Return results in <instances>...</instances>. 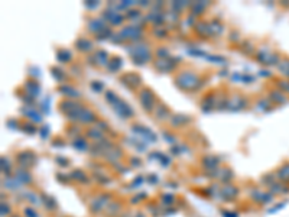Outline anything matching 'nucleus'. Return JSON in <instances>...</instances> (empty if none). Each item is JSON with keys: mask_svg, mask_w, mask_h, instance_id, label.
<instances>
[{"mask_svg": "<svg viewBox=\"0 0 289 217\" xmlns=\"http://www.w3.org/2000/svg\"><path fill=\"white\" fill-rule=\"evenodd\" d=\"M71 145L78 151V152H88L90 148H91V142H90L85 136H80V138L72 139Z\"/></svg>", "mask_w": 289, "mask_h": 217, "instance_id": "4c0bfd02", "label": "nucleus"}, {"mask_svg": "<svg viewBox=\"0 0 289 217\" xmlns=\"http://www.w3.org/2000/svg\"><path fill=\"white\" fill-rule=\"evenodd\" d=\"M1 173H3V175L7 177V178L12 177V173H15L13 165L10 164L9 158H6V156H1Z\"/></svg>", "mask_w": 289, "mask_h": 217, "instance_id": "37998d69", "label": "nucleus"}, {"mask_svg": "<svg viewBox=\"0 0 289 217\" xmlns=\"http://www.w3.org/2000/svg\"><path fill=\"white\" fill-rule=\"evenodd\" d=\"M51 145H52V146H60V148H62V146H65V139H64V138H61V136H58V135H57V136H54V138H52V142H51Z\"/></svg>", "mask_w": 289, "mask_h": 217, "instance_id": "603ef678", "label": "nucleus"}, {"mask_svg": "<svg viewBox=\"0 0 289 217\" xmlns=\"http://www.w3.org/2000/svg\"><path fill=\"white\" fill-rule=\"evenodd\" d=\"M208 77H204L201 72L194 68H181L174 74V83L182 93H195L203 88Z\"/></svg>", "mask_w": 289, "mask_h": 217, "instance_id": "f257e3e1", "label": "nucleus"}, {"mask_svg": "<svg viewBox=\"0 0 289 217\" xmlns=\"http://www.w3.org/2000/svg\"><path fill=\"white\" fill-rule=\"evenodd\" d=\"M19 130H22L26 135H35L36 132H39V129H38V126H36L35 123H32V122H29L26 119H21V128H19Z\"/></svg>", "mask_w": 289, "mask_h": 217, "instance_id": "a19ab883", "label": "nucleus"}, {"mask_svg": "<svg viewBox=\"0 0 289 217\" xmlns=\"http://www.w3.org/2000/svg\"><path fill=\"white\" fill-rule=\"evenodd\" d=\"M208 6H210V1H191L188 10H189V15L191 16L200 18V16H203L207 12Z\"/></svg>", "mask_w": 289, "mask_h": 217, "instance_id": "c85d7f7f", "label": "nucleus"}, {"mask_svg": "<svg viewBox=\"0 0 289 217\" xmlns=\"http://www.w3.org/2000/svg\"><path fill=\"white\" fill-rule=\"evenodd\" d=\"M107 26L108 25L104 22V19L102 16L99 18L96 15H88L85 18V31H87L88 35L93 36V38H96L102 31H104Z\"/></svg>", "mask_w": 289, "mask_h": 217, "instance_id": "9b49d317", "label": "nucleus"}, {"mask_svg": "<svg viewBox=\"0 0 289 217\" xmlns=\"http://www.w3.org/2000/svg\"><path fill=\"white\" fill-rule=\"evenodd\" d=\"M138 102H139V105H141V108H144V111L146 114H149V116H152V113H153V110L155 108L158 106V103L161 102L159 100V97L156 96V93L150 88V87H147V86H144L138 93Z\"/></svg>", "mask_w": 289, "mask_h": 217, "instance_id": "39448f33", "label": "nucleus"}, {"mask_svg": "<svg viewBox=\"0 0 289 217\" xmlns=\"http://www.w3.org/2000/svg\"><path fill=\"white\" fill-rule=\"evenodd\" d=\"M15 178L19 181V182H22V184H25V185H32L34 184V177H32V174H31V171L29 170H23V168H15Z\"/></svg>", "mask_w": 289, "mask_h": 217, "instance_id": "2f4dec72", "label": "nucleus"}, {"mask_svg": "<svg viewBox=\"0 0 289 217\" xmlns=\"http://www.w3.org/2000/svg\"><path fill=\"white\" fill-rule=\"evenodd\" d=\"M120 99V96L116 93V91H113V90H106V94H104V100H106V103H107L108 106H113L117 100Z\"/></svg>", "mask_w": 289, "mask_h": 217, "instance_id": "09e8293b", "label": "nucleus"}, {"mask_svg": "<svg viewBox=\"0 0 289 217\" xmlns=\"http://www.w3.org/2000/svg\"><path fill=\"white\" fill-rule=\"evenodd\" d=\"M123 203L120 200H111V203L108 204L104 210V216L106 217H120L123 215Z\"/></svg>", "mask_w": 289, "mask_h": 217, "instance_id": "c756f323", "label": "nucleus"}, {"mask_svg": "<svg viewBox=\"0 0 289 217\" xmlns=\"http://www.w3.org/2000/svg\"><path fill=\"white\" fill-rule=\"evenodd\" d=\"M250 106V99L246 93H242L239 90L230 91L228 102H227V110L228 111H242Z\"/></svg>", "mask_w": 289, "mask_h": 217, "instance_id": "423d86ee", "label": "nucleus"}, {"mask_svg": "<svg viewBox=\"0 0 289 217\" xmlns=\"http://www.w3.org/2000/svg\"><path fill=\"white\" fill-rule=\"evenodd\" d=\"M84 6H85L88 10H93V9H96V7L100 6V1H99V0H88V1L84 3Z\"/></svg>", "mask_w": 289, "mask_h": 217, "instance_id": "4d7b16f0", "label": "nucleus"}, {"mask_svg": "<svg viewBox=\"0 0 289 217\" xmlns=\"http://www.w3.org/2000/svg\"><path fill=\"white\" fill-rule=\"evenodd\" d=\"M191 122H192V116H188V114H172V117L169 120V128L172 130L182 129V128L188 126Z\"/></svg>", "mask_w": 289, "mask_h": 217, "instance_id": "a878e982", "label": "nucleus"}, {"mask_svg": "<svg viewBox=\"0 0 289 217\" xmlns=\"http://www.w3.org/2000/svg\"><path fill=\"white\" fill-rule=\"evenodd\" d=\"M74 48H75V51L78 52V54H81V55H90L91 52H94L97 48H96V42H94V39L93 38H90V36H85V35H80L77 39H75V42H74Z\"/></svg>", "mask_w": 289, "mask_h": 217, "instance_id": "ddd939ff", "label": "nucleus"}, {"mask_svg": "<svg viewBox=\"0 0 289 217\" xmlns=\"http://www.w3.org/2000/svg\"><path fill=\"white\" fill-rule=\"evenodd\" d=\"M192 31H194V35L198 36L200 39L208 41V39L213 38V36H211V31H210V23H208V21L198 19L197 23L194 25Z\"/></svg>", "mask_w": 289, "mask_h": 217, "instance_id": "aec40b11", "label": "nucleus"}, {"mask_svg": "<svg viewBox=\"0 0 289 217\" xmlns=\"http://www.w3.org/2000/svg\"><path fill=\"white\" fill-rule=\"evenodd\" d=\"M87 105H84L80 100L72 99H61L58 102V111L70 122V123H78L80 116Z\"/></svg>", "mask_w": 289, "mask_h": 217, "instance_id": "7ed1b4c3", "label": "nucleus"}, {"mask_svg": "<svg viewBox=\"0 0 289 217\" xmlns=\"http://www.w3.org/2000/svg\"><path fill=\"white\" fill-rule=\"evenodd\" d=\"M102 18L104 19V22L107 23L108 26H111V28L123 26V25L127 22L124 13H120V12H117V10L108 7V6L107 9H104V10L102 12Z\"/></svg>", "mask_w": 289, "mask_h": 217, "instance_id": "f8f14e48", "label": "nucleus"}, {"mask_svg": "<svg viewBox=\"0 0 289 217\" xmlns=\"http://www.w3.org/2000/svg\"><path fill=\"white\" fill-rule=\"evenodd\" d=\"M162 135L166 139V142H169L172 146L178 144V138H177V135H175V132L172 129H164L162 130Z\"/></svg>", "mask_w": 289, "mask_h": 217, "instance_id": "de8ad7c7", "label": "nucleus"}, {"mask_svg": "<svg viewBox=\"0 0 289 217\" xmlns=\"http://www.w3.org/2000/svg\"><path fill=\"white\" fill-rule=\"evenodd\" d=\"M200 108L204 113H210L216 110V88H210L208 91L203 94L200 100Z\"/></svg>", "mask_w": 289, "mask_h": 217, "instance_id": "a211bd4d", "label": "nucleus"}, {"mask_svg": "<svg viewBox=\"0 0 289 217\" xmlns=\"http://www.w3.org/2000/svg\"><path fill=\"white\" fill-rule=\"evenodd\" d=\"M124 16H126V21L127 22H132V23H136V22H139V19H142L144 21V13H142V10L139 9V7H132V9H129L126 13H124Z\"/></svg>", "mask_w": 289, "mask_h": 217, "instance_id": "ea45409f", "label": "nucleus"}, {"mask_svg": "<svg viewBox=\"0 0 289 217\" xmlns=\"http://www.w3.org/2000/svg\"><path fill=\"white\" fill-rule=\"evenodd\" d=\"M161 201H164L165 204H172V203H175V197L172 195V194H162L161 195Z\"/></svg>", "mask_w": 289, "mask_h": 217, "instance_id": "5fc2aeb1", "label": "nucleus"}, {"mask_svg": "<svg viewBox=\"0 0 289 217\" xmlns=\"http://www.w3.org/2000/svg\"><path fill=\"white\" fill-rule=\"evenodd\" d=\"M130 129H132L133 133L139 135L141 139H142L144 142V141H147V142H156V141H158V136H156L147 126H144V125L139 123V122L132 123V125H130Z\"/></svg>", "mask_w": 289, "mask_h": 217, "instance_id": "dca6fc26", "label": "nucleus"}, {"mask_svg": "<svg viewBox=\"0 0 289 217\" xmlns=\"http://www.w3.org/2000/svg\"><path fill=\"white\" fill-rule=\"evenodd\" d=\"M39 135H41V138L45 139L49 135V126L48 125H43L42 128H39Z\"/></svg>", "mask_w": 289, "mask_h": 217, "instance_id": "bf43d9fd", "label": "nucleus"}, {"mask_svg": "<svg viewBox=\"0 0 289 217\" xmlns=\"http://www.w3.org/2000/svg\"><path fill=\"white\" fill-rule=\"evenodd\" d=\"M9 217H22V216H19V215H10Z\"/></svg>", "mask_w": 289, "mask_h": 217, "instance_id": "680f3d73", "label": "nucleus"}, {"mask_svg": "<svg viewBox=\"0 0 289 217\" xmlns=\"http://www.w3.org/2000/svg\"><path fill=\"white\" fill-rule=\"evenodd\" d=\"M39 197H41L39 198L41 200V204L43 206L45 210H48V212H57L58 204H57V201H55L54 197H51V195H48L45 193H39Z\"/></svg>", "mask_w": 289, "mask_h": 217, "instance_id": "f704fd0d", "label": "nucleus"}, {"mask_svg": "<svg viewBox=\"0 0 289 217\" xmlns=\"http://www.w3.org/2000/svg\"><path fill=\"white\" fill-rule=\"evenodd\" d=\"M182 63V58L178 57H169V58H158L152 63L153 70L162 74H171L177 72L180 68V64Z\"/></svg>", "mask_w": 289, "mask_h": 217, "instance_id": "0eeeda50", "label": "nucleus"}, {"mask_svg": "<svg viewBox=\"0 0 289 217\" xmlns=\"http://www.w3.org/2000/svg\"><path fill=\"white\" fill-rule=\"evenodd\" d=\"M55 58L58 60L60 64H64V65L74 64V54H72V51L68 49V48H64V46H58L55 49Z\"/></svg>", "mask_w": 289, "mask_h": 217, "instance_id": "b1692460", "label": "nucleus"}, {"mask_svg": "<svg viewBox=\"0 0 289 217\" xmlns=\"http://www.w3.org/2000/svg\"><path fill=\"white\" fill-rule=\"evenodd\" d=\"M218 195H221L223 200H226V201H233L239 195V188L236 185H231V184H224L223 187H220V194Z\"/></svg>", "mask_w": 289, "mask_h": 217, "instance_id": "cd10ccee", "label": "nucleus"}, {"mask_svg": "<svg viewBox=\"0 0 289 217\" xmlns=\"http://www.w3.org/2000/svg\"><path fill=\"white\" fill-rule=\"evenodd\" d=\"M188 54L189 55H194V57H206L207 58V54L204 51H200V49H195V48L188 49Z\"/></svg>", "mask_w": 289, "mask_h": 217, "instance_id": "13d9d810", "label": "nucleus"}, {"mask_svg": "<svg viewBox=\"0 0 289 217\" xmlns=\"http://www.w3.org/2000/svg\"><path fill=\"white\" fill-rule=\"evenodd\" d=\"M169 57H172V55H171L168 46L161 45V46L155 48V60H158V58H169Z\"/></svg>", "mask_w": 289, "mask_h": 217, "instance_id": "49530a36", "label": "nucleus"}, {"mask_svg": "<svg viewBox=\"0 0 289 217\" xmlns=\"http://www.w3.org/2000/svg\"><path fill=\"white\" fill-rule=\"evenodd\" d=\"M239 51H240L242 54H245L246 57H249V55H250V57H254V54H256V48H254L252 41H249V39H245V41L240 43Z\"/></svg>", "mask_w": 289, "mask_h": 217, "instance_id": "79ce46f5", "label": "nucleus"}, {"mask_svg": "<svg viewBox=\"0 0 289 217\" xmlns=\"http://www.w3.org/2000/svg\"><path fill=\"white\" fill-rule=\"evenodd\" d=\"M55 162H58V165H60V167H68V165H70V159H68V158L61 156V155L55 156Z\"/></svg>", "mask_w": 289, "mask_h": 217, "instance_id": "6e6d98bb", "label": "nucleus"}, {"mask_svg": "<svg viewBox=\"0 0 289 217\" xmlns=\"http://www.w3.org/2000/svg\"><path fill=\"white\" fill-rule=\"evenodd\" d=\"M61 96H62V99H72V100H80L81 97H83V94H81V91L75 87V86H72L70 83H65V84H58L57 86V88H55Z\"/></svg>", "mask_w": 289, "mask_h": 217, "instance_id": "f3484780", "label": "nucleus"}, {"mask_svg": "<svg viewBox=\"0 0 289 217\" xmlns=\"http://www.w3.org/2000/svg\"><path fill=\"white\" fill-rule=\"evenodd\" d=\"M253 106H256V110H259V111H266V110H269L270 108V102L268 100V99H265V97H257L256 99V102L253 103Z\"/></svg>", "mask_w": 289, "mask_h": 217, "instance_id": "c03bdc74", "label": "nucleus"}, {"mask_svg": "<svg viewBox=\"0 0 289 217\" xmlns=\"http://www.w3.org/2000/svg\"><path fill=\"white\" fill-rule=\"evenodd\" d=\"M228 96L230 91L227 90V87L224 84H221L220 87L216 88V110H227V102H228Z\"/></svg>", "mask_w": 289, "mask_h": 217, "instance_id": "412c9836", "label": "nucleus"}, {"mask_svg": "<svg viewBox=\"0 0 289 217\" xmlns=\"http://www.w3.org/2000/svg\"><path fill=\"white\" fill-rule=\"evenodd\" d=\"M90 88H91L94 93H103V91H104V84H103V81L93 80V81L90 83Z\"/></svg>", "mask_w": 289, "mask_h": 217, "instance_id": "8fccbe9b", "label": "nucleus"}, {"mask_svg": "<svg viewBox=\"0 0 289 217\" xmlns=\"http://www.w3.org/2000/svg\"><path fill=\"white\" fill-rule=\"evenodd\" d=\"M119 34L124 39L126 45L127 43H135V42H141L144 41V36L147 34V25L144 22H136V23H129L124 25Z\"/></svg>", "mask_w": 289, "mask_h": 217, "instance_id": "20e7f679", "label": "nucleus"}, {"mask_svg": "<svg viewBox=\"0 0 289 217\" xmlns=\"http://www.w3.org/2000/svg\"><path fill=\"white\" fill-rule=\"evenodd\" d=\"M110 57H111V55L108 54L106 49L97 48L94 52H91L90 55L85 57V63H87L90 67H93V68L103 70V68H107Z\"/></svg>", "mask_w": 289, "mask_h": 217, "instance_id": "1a4fd4ad", "label": "nucleus"}, {"mask_svg": "<svg viewBox=\"0 0 289 217\" xmlns=\"http://www.w3.org/2000/svg\"><path fill=\"white\" fill-rule=\"evenodd\" d=\"M23 215H25V217H39V213L34 207H29V206L23 209Z\"/></svg>", "mask_w": 289, "mask_h": 217, "instance_id": "864d4df0", "label": "nucleus"}, {"mask_svg": "<svg viewBox=\"0 0 289 217\" xmlns=\"http://www.w3.org/2000/svg\"><path fill=\"white\" fill-rule=\"evenodd\" d=\"M15 162H16L18 168L32 170L38 164V155H36L35 151H32V149H22V151L16 152Z\"/></svg>", "mask_w": 289, "mask_h": 217, "instance_id": "9d476101", "label": "nucleus"}, {"mask_svg": "<svg viewBox=\"0 0 289 217\" xmlns=\"http://www.w3.org/2000/svg\"><path fill=\"white\" fill-rule=\"evenodd\" d=\"M122 67H123V60H122V57H120V55H116V54L111 55V57H110V61H108L107 71L116 74V72L122 71Z\"/></svg>", "mask_w": 289, "mask_h": 217, "instance_id": "58836bf2", "label": "nucleus"}, {"mask_svg": "<svg viewBox=\"0 0 289 217\" xmlns=\"http://www.w3.org/2000/svg\"><path fill=\"white\" fill-rule=\"evenodd\" d=\"M119 81L130 91L138 93L144 87V78L139 72L136 71H126L119 75Z\"/></svg>", "mask_w": 289, "mask_h": 217, "instance_id": "6e6552de", "label": "nucleus"}, {"mask_svg": "<svg viewBox=\"0 0 289 217\" xmlns=\"http://www.w3.org/2000/svg\"><path fill=\"white\" fill-rule=\"evenodd\" d=\"M110 108H113V111L120 117V119H124V120H130V119H133L135 117V110L132 108V106L127 103V102H124L122 97L113 105V106H110Z\"/></svg>", "mask_w": 289, "mask_h": 217, "instance_id": "2eb2a0df", "label": "nucleus"}, {"mask_svg": "<svg viewBox=\"0 0 289 217\" xmlns=\"http://www.w3.org/2000/svg\"><path fill=\"white\" fill-rule=\"evenodd\" d=\"M149 34L153 36L155 39L164 41V39L169 38V28L166 25H164V26H153V28L149 29Z\"/></svg>", "mask_w": 289, "mask_h": 217, "instance_id": "c9c22d12", "label": "nucleus"}, {"mask_svg": "<svg viewBox=\"0 0 289 217\" xmlns=\"http://www.w3.org/2000/svg\"><path fill=\"white\" fill-rule=\"evenodd\" d=\"M65 136L72 141V139H75V138H80V136H84V130H83V128H81V125H78V123H67L65 125Z\"/></svg>", "mask_w": 289, "mask_h": 217, "instance_id": "473e14b6", "label": "nucleus"}, {"mask_svg": "<svg viewBox=\"0 0 289 217\" xmlns=\"http://www.w3.org/2000/svg\"><path fill=\"white\" fill-rule=\"evenodd\" d=\"M227 39H228V42L231 45H236V46H240V43L243 42L242 41V36H240V32L237 29H231L228 36H227Z\"/></svg>", "mask_w": 289, "mask_h": 217, "instance_id": "a18cd8bd", "label": "nucleus"}, {"mask_svg": "<svg viewBox=\"0 0 289 217\" xmlns=\"http://www.w3.org/2000/svg\"><path fill=\"white\" fill-rule=\"evenodd\" d=\"M172 114H174V113H172L171 108H169L168 105H165V103L161 100V102L158 103V106L153 110V113H152V119H153L156 123L164 125V123H169Z\"/></svg>", "mask_w": 289, "mask_h": 217, "instance_id": "4468645a", "label": "nucleus"}, {"mask_svg": "<svg viewBox=\"0 0 289 217\" xmlns=\"http://www.w3.org/2000/svg\"><path fill=\"white\" fill-rule=\"evenodd\" d=\"M49 72H51L52 78H54L58 84H65V83H68V80H70L67 71H65L64 68H61V67H58V65L49 67Z\"/></svg>", "mask_w": 289, "mask_h": 217, "instance_id": "7c9ffc66", "label": "nucleus"}, {"mask_svg": "<svg viewBox=\"0 0 289 217\" xmlns=\"http://www.w3.org/2000/svg\"><path fill=\"white\" fill-rule=\"evenodd\" d=\"M70 177H71V180L74 182H78V184H83V185H87V184H90V174L88 173H85L84 170H81V168H75V170H72V173L70 174Z\"/></svg>", "mask_w": 289, "mask_h": 217, "instance_id": "72a5a7b5", "label": "nucleus"}, {"mask_svg": "<svg viewBox=\"0 0 289 217\" xmlns=\"http://www.w3.org/2000/svg\"><path fill=\"white\" fill-rule=\"evenodd\" d=\"M21 114H22L26 120H29V122H32V123H35V125L42 123V113H41L35 106H22V108H21Z\"/></svg>", "mask_w": 289, "mask_h": 217, "instance_id": "5701e85b", "label": "nucleus"}, {"mask_svg": "<svg viewBox=\"0 0 289 217\" xmlns=\"http://www.w3.org/2000/svg\"><path fill=\"white\" fill-rule=\"evenodd\" d=\"M208 23H210V31H211L213 38L223 36V34H224V23L218 18H213L211 21H208Z\"/></svg>", "mask_w": 289, "mask_h": 217, "instance_id": "e433bc0d", "label": "nucleus"}, {"mask_svg": "<svg viewBox=\"0 0 289 217\" xmlns=\"http://www.w3.org/2000/svg\"><path fill=\"white\" fill-rule=\"evenodd\" d=\"M84 136H85L91 144H97V142H100V141L108 138L103 130H100V129L96 128V126H88L87 129H84Z\"/></svg>", "mask_w": 289, "mask_h": 217, "instance_id": "393cba45", "label": "nucleus"}, {"mask_svg": "<svg viewBox=\"0 0 289 217\" xmlns=\"http://www.w3.org/2000/svg\"><path fill=\"white\" fill-rule=\"evenodd\" d=\"M207 60L216 64H227V58L221 55H207Z\"/></svg>", "mask_w": 289, "mask_h": 217, "instance_id": "3c124183", "label": "nucleus"}, {"mask_svg": "<svg viewBox=\"0 0 289 217\" xmlns=\"http://www.w3.org/2000/svg\"><path fill=\"white\" fill-rule=\"evenodd\" d=\"M200 162H201V167L204 168V171L208 173V174L214 173L216 170H218V168L221 167V165H220V158H218L217 155H213V153H206V155H203L201 159H200Z\"/></svg>", "mask_w": 289, "mask_h": 217, "instance_id": "6ab92c4d", "label": "nucleus"}, {"mask_svg": "<svg viewBox=\"0 0 289 217\" xmlns=\"http://www.w3.org/2000/svg\"><path fill=\"white\" fill-rule=\"evenodd\" d=\"M1 216H10V207L7 204H4V201H1Z\"/></svg>", "mask_w": 289, "mask_h": 217, "instance_id": "052dcab7", "label": "nucleus"}, {"mask_svg": "<svg viewBox=\"0 0 289 217\" xmlns=\"http://www.w3.org/2000/svg\"><path fill=\"white\" fill-rule=\"evenodd\" d=\"M123 156H124L123 149H122L117 144H114L110 149H108L107 152L104 153L103 159H104L107 164L114 165V164H117V162H122V158H123Z\"/></svg>", "mask_w": 289, "mask_h": 217, "instance_id": "4be33fe9", "label": "nucleus"}, {"mask_svg": "<svg viewBox=\"0 0 289 217\" xmlns=\"http://www.w3.org/2000/svg\"><path fill=\"white\" fill-rule=\"evenodd\" d=\"M126 51L130 57V61L138 67H144L155 61V48H152V45L146 41L127 43Z\"/></svg>", "mask_w": 289, "mask_h": 217, "instance_id": "f03ea898", "label": "nucleus"}, {"mask_svg": "<svg viewBox=\"0 0 289 217\" xmlns=\"http://www.w3.org/2000/svg\"><path fill=\"white\" fill-rule=\"evenodd\" d=\"M22 88H23L29 96H32L34 99H38V96H39V94H41V91H42L39 80H36V78H31V77H29V78H26V81L23 83Z\"/></svg>", "mask_w": 289, "mask_h": 217, "instance_id": "bb28decb", "label": "nucleus"}]
</instances>
